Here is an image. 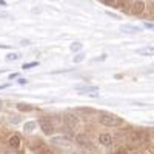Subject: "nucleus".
Returning a JSON list of instances; mask_svg holds the SVG:
<instances>
[{"label": "nucleus", "instance_id": "nucleus-19", "mask_svg": "<svg viewBox=\"0 0 154 154\" xmlns=\"http://www.w3.org/2000/svg\"><path fill=\"white\" fill-rule=\"evenodd\" d=\"M0 48H2V49H9L11 46H9V45H2V43H0Z\"/></svg>", "mask_w": 154, "mask_h": 154}, {"label": "nucleus", "instance_id": "nucleus-21", "mask_svg": "<svg viewBox=\"0 0 154 154\" xmlns=\"http://www.w3.org/2000/svg\"><path fill=\"white\" fill-rule=\"evenodd\" d=\"M29 43H31L29 40H22V45H29Z\"/></svg>", "mask_w": 154, "mask_h": 154}, {"label": "nucleus", "instance_id": "nucleus-2", "mask_svg": "<svg viewBox=\"0 0 154 154\" xmlns=\"http://www.w3.org/2000/svg\"><path fill=\"white\" fill-rule=\"evenodd\" d=\"M65 125L69 131H75V130H79V126H80V120L75 114L68 112V114H65Z\"/></svg>", "mask_w": 154, "mask_h": 154}, {"label": "nucleus", "instance_id": "nucleus-18", "mask_svg": "<svg viewBox=\"0 0 154 154\" xmlns=\"http://www.w3.org/2000/svg\"><path fill=\"white\" fill-rule=\"evenodd\" d=\"M145 28H148V29H154V25H152V23H145Z\"/></svg>", "mask_w": 154, "mask_h": 154}, {"label": "nucleus", "instance_id": "nucleus-17", "mask_svg": "<svg viewBox=\"0 0 154 154\" xmlns=\"http://www.w3.org/2000/svg\"><path fill=\"white\" fill-rule=\"evenodd\" d=\"M103 3H108V5H116L117 3V0H102Z\"/></svg>", "mask_w": 154, "mask_h": 154}, {"label": "nucleus", "instance_id": "nucleus-23", "mask_svg": "<svg viewBox=\"0 0 154 154\" xmlns=\"http://www.w3.org/2000/svg\"><path fill=\"white\" fill-rule=\"evenodd\" d=\"M114 154H126L125 151H117V152H114Z\"/></svg>", "mask_w": 154, "mask_h": 154}, {"label": "nucleus", "instance_id": "nucleus-9", "mask_svg": "<svg viewBox=\"0 0 154 154\" xmlns=\"http://www.w3.org/2000/svg\"><path fill=\"white\" fill-rule=\"evenodd\" d=\"M97 86H85V88H77L75 91L77 93H82V94H88V93H96L97 91Z\"/></svg>", "mask_w": 154, "mask_h": 154}, {"label": "nucleus", "instance_id": "nucleus-7", "mask_svg": "<svg viewBox=\"0 0 154 154\" xmlns=\"http://www.w3.org/2000/svg\"><path fill=\"white\" fill-rule=\"evenodd\" d=\"M120 31H122V32H128V34H137V32H140V28H137V26H130V25H122Z\"/></svg>", "mask_w": 154, "mask_h": 154}, {"label": "nucleus", "instance_id": "nucleus-22", "mask_svg": "<svg viewBox=\"0 0 154 154\" xmlns=\"http://www.w3.org/2000/svg\"><path fill=\"white\" fill-rule=\"evenodd\" d=\"M5 88H8V85L5 83V85H0V89H5Z\"/></svg>", "mask_w": 154, "mask_h": 154}, {"label": "nucleus", "instance_id": "nucleus-4", "mask_svg": "<svg viewBox=\"0 0 154 154\" xmlns=\"http://www.w3.org/2000/svg\"><path fill=\"white\" fill-rule=\"evenodd\" d=\"M40 128H42V131L46 134V136H51L54 133V125H53V122H51V119H48V117H43V119H40Z\"/></svg>", "mask_w": 154, "mask_h": 154}, {"label": "nucleus", "instance_id": "nucleus-11", "mask_svg": "<svg viewBox=\"0 0 154 154\" xmlns=\"http://www.w3.org/2000/svg\"><path fill=\"white\" fill-rule=\"evenodd\" d=\"M17 109L19 111H32L34 109V106L32 105H28V103H17Z\"/></svg>", "mask_w": 154, "mask_h": 154}, {"label": "nucleus", "instance_id": "nucleus-24", "mask_svg": "<svg viewBox=\"0 0 154 154\" xmlns=\"http://www.w3.org/2000/svg\"><path fill=\"white\" fill-rule=\"evenodd\" d=\"M0 5H5V2H3V0H0Z\"/></svg>", "mask_w": 154, "mask_h": 154}, {"label": "nucleus", "instance_id": "nucleus-6", "mask_svg": "<svg viewBox=\"0 0 154 154\" xmlns=\"http://www.w3.org/2000/svg\"><path fill=\"white\" fill-rule=\"evenodd\" d=\"M99 142H100L102 145H111V142H112V136L108 134V133L100 134V136H99Z\"/></svg>", "mask_w": 154, "mask_h": 154}, {"label": "nucleus", "instance_id": "nucleus-10", "mask_svg": "<svg viewBox=\"0 0 154 154\" xmlns=\"http://www.w3.org/2000/svg\"><path fill=\"white\" fill-rule=\"evenodd\" d=\"M9 146L11 148H19L20 146V139H19L17 134H14V136L9 139Z\"/></svg>", "mask_w": 154, "mask_h": 154}, {"label": "nucleus", "instance_id": "nucleus-12", "mask_svg": "<svg viewBox=\"0 0 154 154\" xmlns=\"http://www.w3.org/2000/svg\"><path fill=\"white\" fill-rule=\"evenodd\" d=\"M80 49H82V43L80 42H74L71 45V51H72V53H79Z\"/></svg>", "mask_w": 154, "mask_h": 154}, {"label": "nucleus", "instance_id": "nucleus-8", "mask_svg": "<svg viewBox=\"0 0 154 154\" xmlns=\"http://www.w3.org/2000/svg\"><path fill=\"white\" fill-rule=\"evenodd\" d=\"M137 54H140V56H146V57H151V56H154V46L140 48V49H137Z\"/></svg>", "mask_w": 154, "mask_h": 154}, {"label": "nucleus", "instance_id": "nucleus-5", "mask_svg": "<svg viewBox=\"0 0 154 154\" xmlns=\"http://www.w3.org/2000/svg\"><path fill=\"white\" fill-rule=\"evenodd\" d=\"M145 11V2L143 0H134L131 3V12L133 14H142Z\"/></svg>", "mask_w": 154, "mask_h": 154}, {"label": "nucleus", "instance_id": "nucleus-16", "mask_svg": "<svg viewBox=\"0 0 154 154\" xmlns=\"http://www.w3.org/2000/svg\"><path fill=\"white\" fill-rule=\"evenodd\" d=\"M20 56L19 54H16V53H11V54H8L6 56V60H17Z\"/></svg>", "mask_w": 154, "mask_h": 154}, {"label": "nucleus", "instance_id": "nucleus-14", "mask_svg": "<svg viewBox=\"0 0 154 154\" xmlns=\"http://www.w3.org/2000/svg\"><path fill=\"white\" fill-rule=\"evenodd\" d=\"M83 59H85V54H77V56H74L72 62H74V63H80Z\"/></svg>", "mask_w": 154, "mask_h": 154}, {"label": "nucleus", "instance_id": "nucleus-20", "mask_svg": "<svg viewBox=\"0 0 154 154\" xmlns=\"http://www.w3.org/2000/svg\"><path fill=\"white\" fill-rule=\"evenodd\" d=\"M17 75H19V74H17V72H14V74H11V75H9V79H16Z\"/></svg>", "mask_w": 154, "mask_h": 154}, {"label": "nucleus", "instance_id": "nucleus-3", "mask_svg": "<svg viewBox=\"0 0 154 154\" xmlns=\"http://www.w3.org/2000/svg\"><path fill=\"white\" fill-rule=\"evenodd\" d=\"M51 143L65 146V148H71L72 140H71L69 137H66V136H56V137H51Z\"/></svg>", "mask_w": 154, "mask_h": 154}, {"label": "nucleus", "instance_id": "nucleus-13", "mask_svg": "<svg viewBox=\"0 0 154 154\" xmlns=\"http://www.w3.org/2000/svg\"><path fill=\"white\" fill-rule=\"evenodd\" d=\"M34 128H35V123H34V122H28L26 125H25V131L29 133V131H32V130H34Z\"/></svg>", "mask_w": 154, "mask_h": 154}, {"label": "nucleus", "instance_id": "nucleus-1", "mask_svg": "<svg viewBox=\"0 0 154 154\" xmlns=\"http://www.w3.org/2000/svg\"><path fill=\"white\" fill-rule=\"evenodd\" d=\"M100 123L105 125V126H119L123 123V120L116 114H111V112H100Z\"/></svg>", "mask_w": 154, "mask_h": 154}, {"label": "nucleus", "instance_id": "nucleus-15", "mask_svg": "<svg viewBox=\"0 0 154 154\" xmlns=\"http://www.w3.org/2000/svg\"><path fill=\"white\" fill-rule=\"evenodd\" d=\"M38 65V62H32V63H25L23 65V69H29V68H34Z\"/></svg>", "mask_w": 154, "mask_h": 154}]
</instances>
